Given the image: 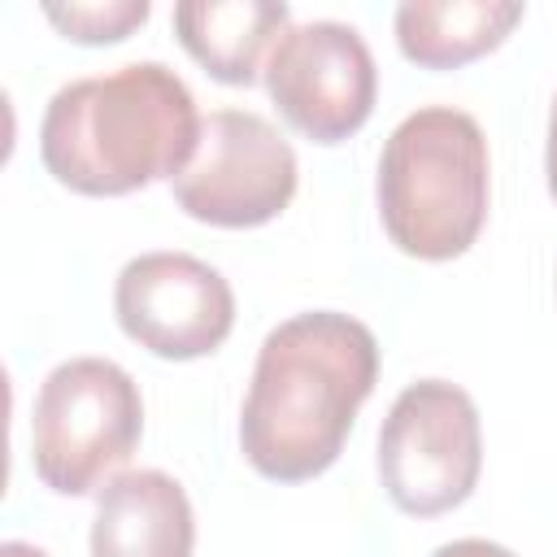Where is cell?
<instances>
[{"instance_id": "cell-5", "label": "cell", "mask_w": 557, "mask_h": 557, "mask_svg": "<svg viewBox=\"0 0 557 557\" xmlns=\"http://www.w3.org/2000/svg\"><path fill=\"white\" fill-rule=\"evenodd\" d=\"M483 470L479 409L448 379L409 383L379 431V479L396 509L413 518L457 509Z\"/></svg>"}, {"instance_id": "cell-8", "label": "cell", "mask_w": 557, "mask_h": 557, "mask_svg": "<svg viewBox=\"0 0 557 557\" xmlns=\"http://www.w3.org/2000/svg\"><path fill=\"white\" fill-rule=\"evenodd\" d=\"M122 331L170 361L213 352L235 326V292L209 261L191 252H139L113 283Z\"/></svg>"}, {"instance_id": "cell-13", "label": "cell", "mask_w": 557, "mask_h": 557, "mask_svg": "<svg viewBox=\"0 0 557 557\" xmlns=\"http://www.w3.org/2000/svg\"><path fill=\"white\" fill-rule=\"evenodd\" d=\"M431 557H513L505 544H492V540H479V535H466V540H453V544H440Z\"/></svg>"}, {"instance_id": "cell-1", "label": "cell", "mask_w": 557, "mask_h": 557, "mask_svg": "<svg viewBox=\"0 0 557 557\" xmlns=\"http://www.w3.org/2000/svg\"><path fill=\"white\" fill-rule=\"evenodd\" d=\"M379 379V339L366 322L309 309L278 322L261 348L239 409L248 466L278 483L322 474Z\"/></svg>"}, {"instance_id": "cell-9", "label": "cell", "mask_w": 557, "mask_h": 557, "mask_svg": "<svg viewBox=\"0 0 557 557\" xmlns=\"http://www.w3.org/2000/svg\"><path fill=\"white\" fill-rule=\"evenodd\" d=\"M196 518L183 483L165 470L113 474L96 496L91 557H191Z\"/></svg>"}, {"instance_id": "cell-15", "label": "cell", "mask_w": 557, "mask_h": 557, "mask_svg": "<svg viewBox=\"0 0 557 557\" xmlns=\"http://www.w3.org/2000/svg\"><path fill=\"white\" fill-rule=\"evenodd\" d=\"M0 557H48V553L35 548V544H26V540H4L0 544Z\"/></svg>"}, {"instance_id": "cell-12", "label": "cell", "mask_w": 557, "mask_h": 557, "mask_svg": "<svg viewBox=\"0 0 557 557\" xmlns=\"http://www.w3.org/2000/svg\"><path fill=\"white\" fill-rule=\"evenodd\" d=\"M44 17L74 44H117L148 22V0H70L44 4Z\"/></svg>"}, {"instance_id": "cell-11", "label": "cell", "mask_w": 557, "mask_h": 557, "mask_svg": "<svg viewBox=\"0 0 557 557\" xmlns=\"http://www.w3.org/2000/svg\"><path fill=\"white\" fill-rule=\"evenodd\" d=\"M518 22V0H405L396 9V44L426 70H453L492 52Z\"/></svg>"}, {"instance_id": "cell-14", "label": "cell", "mask_w": 557, "mask_h": 557, "mask_svg": "<svg viewBox=\"0 0 557 557\" xmlns=\"http://www.w3.org/2000/svg\"><path fill=\"white\" fill-rule=\"evenodd\" d=\"M544 170H548V191L557 200V96H553V113H548V157H544Z\"/></svg>"}, {"instance_id": "cell-10", "label": "cell", "mask_w": 557, "mask_h": 557, "mask_svg": "<svg viewBox=\"0 0 557 557\" xmlns=\"http://www.w3.org/2000/svg\"><path fill=\"white\" fill-rule=\"evenodd\" d=\"M292 26L283 0H183L174 4L178 44L231 87H248L261 70L265 48Z\"/></svg>"}, {"instance_id": "cell-3", "label": "cell", "mask_w": 557, "mask_h": 557, "mask_svg": "<svg viewBox=\"0 0 557 557\" xmlns=\"http://www.w3.org/2000/svg\"><path fill=\"white\" fill-rule=\"evenodd\" d=\"M487 139L453 104L396 122L379 157V218L392 244L422 261L461 257L487 218Z\"/></svg>"}, {"instance_id": "cell-6", "label": "cell", "mask_w": 557, "mask_h": 557, "mask_svg": "<svg viewBox=\"0 0 557 557\" xmlns=\"http://www.w3.org/2000/svg\"><path fill=\"white\" fill-rule=\"evenodd\" d=\"M296 152L283 131L252 109H213L200 122L187 170L170 183L187 218L209 226H261L296 196Z\"/></svg>"}, {"instance_id": "cell-4", "label": "cell", "mask_w": 557, "mask_h": 557, "mask_svg": "<svg viewBox=\"0 0 557 557\" xmlns=\"http://www.w3.org/2000/svg\"><path fill=\"white\" fill-rule=\"evenodd\" d=\"M144 435L135 379L109 357H70L48 370L30 413L35 474L61 496H87Z\"/></svg>"}, {"instance_id": "cell-7", "label": "cell", "mask_w": 557, "mask_h": 557, "mask_svg": "<svg viewBox=\"0 0 557 557\" xmlns=\"http://www.w3.org/2000/svg\"><path fill=\"white\" fill-rule=\"evenodd\" d=\"M265 91L300 135L339 144L366 126L379 96V70L357 26L313 17L287 26L270 48Z\"/></svg>"}, {"instance_id": "cell-2", "label": "cell", "mask_w": 557, "mask_h": 557, "mask_svg": "<svg viewBox=\"0 0 557 557\" xmlns=\"http://www.w3.org/2000/svg\"><path fill=\"white\" fill-rule=\"evenodd\" d=\"M187 83L161 61H131L52 91L39 122L48 174L83 196H126L178 178L200 139Z\"/></svg>"}]
</instances>
